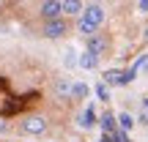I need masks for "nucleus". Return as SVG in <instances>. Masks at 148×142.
<instances>
[{"instance_id":"nucleus-1","label":"nucleus","mask_w":148,"mask_h":142,"mask_svg":"<svg viewBox=\"0 0 148 142\" xmlns=\"http://www.w3.org/2000/svg\"><path fill=\"white\" fill-rule=\"evenodd\" d=\"M47 128H49V120L44 115H27V118L19 120V131L25 137H41Z\"/></svg>"},{"instance_id":"nucleus-2","label":"nucleus","mask_w":148,"mask_h":142,"mask_svg":"<svg viewBox=\"0 0 148 142\" xmlns=\"http://www.w3.org/2000/svg\"><path fill=\"white\" fill-rule=\"evenodd\" d=\"M66 33H69V22H66L63 16H58V19H44V25H41V36L49 38V41L63 38Z\"/></svg>"},{"instance_id":"nucleus-3","label":"nucleus","mask_w":148,"mask_h":142,"mask_svg":"<svg viewBox=\"0 0 148 142\" xmlns=\"http://www.w3.org/2000/svg\"><path fill=\"white\" fill-rule=\"evenodd\" d=\"M85 49H90V52H96L99 58H104V55L110 52L107 33H93V36H88V38H85Z\"/></svg>"},{"instance_id":"nucleus-4","label":"nucleus","mask_w":148,"mask_h":142,"mask_svg":"<svg viewBox=\"0 0 148 142\" xmlns=\"http://www.w3.org/2000/svg\"><path fill=\"white\" fill-rule=\"evenodd\" d=\"M99 126V115H96V107L93 104H85V109L77 115V128H82V131H88V128Z\"/></svg>"},{"instance_id":"nucleus-5","label":"nucleus","mask_w":148,"mask_h":142,"mask_svg":"<svg viewBox=\"0 0 148 142\" xmlns=\"http://www.w3.org/2000/svg\"><path fill=\"white\" fill-rule=\"evenodd\" d=\"M38 14H41V19H58V16H63V0H41Z\"/></svg>"},{"instance_id":"nucleus-6","label":"nucleus","mask_w":148,"mask_h":142,"mask_svg":"<svg viewBox=\"0 0 148 142\" xmlns=\"http://www.w3.org/2000/svg\"><path fill=\"white\" fill-rule=\"evenodd\" d=\"M82 16H85L88 22H93L96 27H101V25H104V19H107L101 3H88V5H85V11H82Z\"/></svg>"},{"instance_id":"nucleus-7","label":"nucleus","mask_w":148,"mask_h":142,"mask_svg":"<svg viewBox=\"0 0 148 142\" xmlns=\"http://www.w3.org/2000/svg\"><path fill=\"white\" fill-rule=\"evenodd\" d=\"M99 55L96 52H90V49H82L79 52V69H85V71H93V69H99Z\"/></svg>"},{"instance_id":"nucleus-8","label":"nucleus","mask_w":148,"mask_h":142,"mask_svg":"<svg viewBox=\"0 0 148 142\" xmlns=\"http://www.w3.org/2000/svg\"><path fill=\"white\" fill-rule=\"evenodd\" d=\"M99 128H101V134H104V131H118V115L110 112V109L101 112V115H99Z\"/></svg>"},{"instance_id":"nucleus-9","label":"nucleus","mask_w":148,"mask_h":142,"mask_svg":"<svg viewBox=\"0 0 148 142\" xmlns=\"http://www.w3.org/2000/svg\"><path fill=\"white\" fill-rule=\"evenodd\" d=\"M71 93H74V82L71 79H66V77L55 79V96H58V99H71Z\"/></svg>"},{"instance_id":"nucleus-10","label":"nucleus","mask_w":148,"mask_h":142,"mask_svg":"<svg viewBox=\"0 0 148 142\" xmlns=\"http://www.w3.org/2000/svg\"><path fill=\"white\" fill-rule=\"evenodd\" d=\"M137 74H140V69L137 66H129V69H121V77H118V88H126V85H132L134 79H137Z\"/></svg>"},{"instance_id":"nucleus-11","label":"nucleus","mask_w":148,"mask_h":142,"mask_svg":"<svg viewBox=\"0 0 148 142\" xmlns=\"http://www.w3.org/2000/svg\"><path fill=\"white\" fill-rule=\"evenodd\" d=\"M77 33H79L82 38H88V36H93V33H99V27H96L93 22H88L82 14H79V16H77Z\"/></svg>"},{"instance_id":"nucleus-12","label":"nucleus","mask_w":148,"mask_h":142,"mask_svg":"<svg viewBox=\"0 0 148 142\" xmlns=\"http://www.w3.org/2000/svg\"><path fill=\"white\" fill-rule=\"evenodd\" d=\"M85 11L82 0H63V16H79Z\"/></svg>"},{"instance_id":"nucleus-13","label":"nucleus","mask_w":148,"mask_h":142,"mask_svg":"<svg viewBox=\"0 0 148 142\" xmlns=\"http://www.w3.org/2000/svg\"><path fill=\"white\" fill-rule=\"evenodd\" d=\"M63 66H66V69H79V52L74 47L63 49Z\"/></svg>"},{"instance_id":"nucleus-14","label":"nucleus","mask_w":148,"mask_h":142,"mask_svg":"<svg viewBox=\"0 0 148 142\" xmlns=\"http://www.w3.org/2000/svg\"><path fill=\"white\" fill-rule=\"evenodd\" d=\"M118 126H121L123 131H132V128L137 126V115H132V112H118Z\"/></svg>"},{"instance_id":"nucleus-15","label":"nucleus","mask_w":148,"mask_h":142,"mask_svg":"<svg viewBox=\"0 0 148 142\" xmlns=\"http://www.w3.org/2000/svg\"><path fill=\"white\" fill-rule=\"evenodd\" d=\"M93 93H96V99H99L101 104H110V101H112V93H110V85H107V82H99L93 88Z\"/></svg>"},{"instance_id":"nucleus-16","label":"nucleus","mask_w":148,"mask_h":142,"mask_svg":"<svg viewBox=\"0 0 148 142\" xmlns=\"http://www.w3.org/2000/svg\"><path fill=\"white\" fill-rule=\"evenodd\" d=\"M88 96H90V85H88V82H74V93H71V99L85 101Z\"/></svg>"},{"instance_id":"nucleus-17","label":"nucleus","mask_w":148,"mask_h":142,"mask_svg":"<svg viewBox=\"0 0 148 142\" xmlns=\"http://www.w3.org/2000/svg\"><path fill=\"white\" fill-rule=\"evenodd\" d=\"M118 77H121V69H107L101 74V82H107L110 88H118Z\"/></svg>"},{"instance_id":"nucleus-18","label":"nucleus","mask_w":148,"mask_h":142,"mask_svg":"<svg viewBox=\"0 0 148 142\" xmlns=\"http://www.w3.org/2000/svg\"><path fill=\"white\" fill-rule=\"evenodd\" d=\"M134 66L140 69V74H145V77H148V55H140V58L134 60Z\"/></svg>"},{"instance_id":"nucleus-19","label":"nucleus","mask_w":148,"mask_h":142,"mask_svg":"<svg viewBox=\"0 0 148 142\" xmlns=\"http://www.w3.org/2000/svg\"><path fill=\"white\" fill-rule=\"evenodd\" d=\"M112 134H115V142H132L129 139V131H123L121 126H118V131H112Z\"/></svg>"},{"instance_id":"nucleus-20","label":"nucleus","mask_w":148,"mask_h":142,"mask_svg":"<svg viewBox=\"0 0 148 142\" xmlns=\"http://www.w3.org/2000/svg\"><path fill=\"white\" fill-rule=\"evenodd\" d=\"M137 126H145L148 128V109H140L137 112Z\"/></svg>"},{"instance_id":"nucleus-21","label":"nucleus","mask_w":148,"mask_h":142,"mask_svg":"<svg viewBox=\"0 0 148 142\" xmlns=\"http://www.w3.org/2000/svg\"><path fill=\"white\" fill-rule=\"evenodd\" d=\"M137 14L148 16V0H137Z\"/></svg>"},{"instance_id":"nucleus-22","label":"nucleus","mask_w":148,"mask_h":142,"mask_svg":"<svg viewBox=\"0 0 148 142\" xmlns=\"http://www.w3.org/2000/svg\"><path fill=\"white\" fill-rule=\"evenodd\" d=\"M5 131H8V123H5L3 118H0V134H5Z\"/></svg>"},{"instance_id":"nucleus-23","label":"nucleus","mask_w":148,"mask_h":142,"mask_svg":"<svg viewBox=\"0 0 148 142\" xmlns=\"http://www.w3.org/2000/svg\"><path fill=\"white\" fill-rule=\"evenodd\" d=\"M143 109H148V96H145V99H143Z\"/></svg>"},{"instance_id":"nucleus-24","label":"nucleus","mask_w":148,"mask_h":142,"mask_svg":"<svg viewBox=\"0 0 148 142\" xmlns=\"http://www.w3.org/2000/svg\"><path fill=\"white\" fill-rule=\"evenodd\" d=\"M145 38H148V25H145Z\"/></svg>"},{"instance_id":"nucleus-25","label":"nucleus","mask_w":148,"mask_h":142,"mask_svg":"<svg viewBox=\"0 0 148 142\" xmlns=\"http://www.w3.org/2000/svg\"><path fill=\"white\" fill-rule=\"evenodd\" d=\"M93 3H101V0H93Z\"/></svg>"},{"instance_id":"nucleus-26","label":"nucleus","mask_w":148,"mask_h":142,"mask_svg":"<svg viewBox=\"0 0 148 142\" xmlns=\"http://www.w3.org/2000/svg\"><path fill=\"white\" fill-rule=\"evenodd\" d=\"M19 3H27V0H19Z\"/></svg>"}]
</instances>
